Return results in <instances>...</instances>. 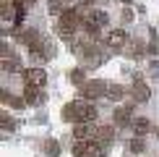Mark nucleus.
Returning a JSON list of instances; mask_svg holds the SVG:
<instances>
[{
  "instance_id": "1",
  "label": "nucleus",
  "mask_w": 159,
  "mask_h": 157,
  "mask_svg": "<svg viewBox=\"0 0 159 157\" xmlns=\"http://www.w3.org/2000/svg\"><path fill=\"white\" fill-rule=\"evenodd\" d=\"M73 157H104V149L99 147V141H76L73 144Z\"/></svg>"
},
{
  "instance_id": "2",
  "label": "nucleus",
  "mask_w": 159,
  "mask_h": 157,
  "mask_svg": "<svg viewBox=\"0 0 159 157\" xmlns=\"http://www.w3.org/2000/svg\"><path fill=\"white\" fill-rule=\"evenodd\" d=\"M107 87L110 84L102 81V78H91V81H86L81 87V94H84V100H97V97L107 94Z\"/></svg>"
},
{
  "instance_id": "3",
  "label": "nucleus",
  "mask_w": 159,
  "mask_h": 157,
  "mask_svg": "<svg viewBox=\"0 0 159 157\" xmlns=\"http://www.w3.org/2000/svg\"><path fill=\"white\" fill-rule=\"evenodd\" d=\"M84 26H86V31L97 34L102 26H107V13H104V11H89V13H84Z\"/></svg>"
},
{
  "instance_id": "4",
  "label": "nucleus",
  "mask_w": 159,
  "mask_h": 157,
  "mask_svg": "<svg viewBox=\"0 0 159 157\" xmlns=\"http://www.w3.org/2000/svg\"><path fill=\"white\" fill-rule=\"evenodd\" d=\"M81 24H84V16L76 8L60 11V21H57V26H65V29H70V31H78V26H81Z\"/></svg>"
},
{
  "instance_id": "5",
  "label": "nucleus",
  "mask_w": 159,
  "mask_h": 157,
  "mask_svg": "<svg viewBox=\"0 0 159 157\" xmlns=\"http://www.w3.org/2000/svg\"><path fill=\"white\" fill-rule=\"evenodd\" d=\"M104 45L112 47V50H123L125 45H128V31H123V29H110L107 37H104Z\"/></svg>"
},
{
  "instance_id": "6",
  "label": "nucleus",
  "mask_w": 159,
  "mask_h": 157,
  "mask_svg": "<svg viewBox=\"0 0 159 157\" xmlns=\"http://www.w3.org/2000/svg\"><path fill=\"white\" fill-rule=\"evenodd\" d=\"M63 118L70 123H84V102L76 100V102H68L63 107Z\"/></svg>"
},
{
  "instance_id": "7",
  "label": "nucleus",
  "mask_w": 159,
  "mask_h": 157,
  "mask_svg": "<svg viewBox=\"0 0 159 157\" xmlns=\"http://www.w3.org/2000/svg\"><path fill=\"white\" fill-rule=\"evenodd\" d=\"M97 134H99V128H94L91 123H76V126H73L76 141H91V139L97 141Z\"/></svg>"
},
{
  "instance_id": "8",
  "label": "nucleus",
  "mask_w": 159,
  "mask_h": 157,
  "mask_svg": "<svg viewBox=\"0 0 159 157\" xmlns=\"http://www.w3.org/2000/svg\"><path fill=\"white\" fill-rule=\"evenodd\" d=\"M24 81H26V87H44L47 74H44V68H26L24 71Z\"/></svg>"
},
{
  "instance_id": "9",
  "label": "nucleus",
  "mask_w": 159,
  "mask_h": 157,
  "mask_svg": "<svg viewBox=\"0 0 159 157\" xmlns=\"http://www.w3.org/2000/svg\"><path fill=\"white\" fill-rule=\"evenodd\" d=\"M130 94H133L136 102H146L149 97H151V89L141 81V78H136V81H133V92H130Z\"/></svg>"
},
{
  "instance_id": "10",
  "label": "nucleus",
  "mask_w": 159,
  "mask_h": 157,
  "mask_svg": "<svg viewBox=\"0 0 159 157\" xmlns=\"http://www.w3.org/2000/svg\"><path fill=\"white\" fill-rule=\"evenodd\" d=\"M112 115H115L117 126H128V123H130V107H128V105H125V107H115Z\"/></svg>"
},
{
  "instance_id": "11",
  "label": "nucleus",
  "mask_w": 159,
  "mask_h": 157,
  "mask_svg": "<svg viewBox=\"0 0 159 157\" xmlns=\"http://www.w3.org/2000/svg\"><path fill=\"white\" fill-rule=\"evenodd\" d=\"M0 16H3V21H11V18H16V11H18V5L16 3H11V0H3V5H0Z\"/></svg>"
},
{
  "instance_id": "12",
  "label": "nucleus",
  "mask_w": 159,
  "mask_h": 157,
  "mask_svg": "<svg viewBox=\"0 0 159 157\" xmlns=\"http://www.w3.org/2000/svg\"><path fill=\"white\" fill-rule=\"evenodd\" d=\"M24 100L29 102V105H37V102H42V87H26V92H24Z\"/></svg>"
},
{
  "instance_id": "13",
  "label": "nucleus",
  "mask_w": 159,
  "mask_h": 157,
  "mask_svg": "<svg viewBox=\"0 0 159 157\" xmlns=\"http://www.w3.org/2000/svg\"><path fill=\"white\" fill-rule=\"evenodd\" d=\"M3 102H5V105H13L16 110H21L24 105H26V100H24V97H13L11 92H3Z\"/></svg>"
},
{
  "instance_id": "14",
  "label": "nucleus",
  "mask_w": 159,
  "mask_h": 157,
  "mask_svg": "<svg viewBox=\"0 0 159 157\" xmlns=\"http://www.w3.org/2000/svg\"><path fill=\"white\" fill-rule=\"evenodd\" d=\"M123 94H125V89L120 87V84H110V87H107V97H110V100H123Z\"/></svg>"
},
{
  "instance_id": "15",
  "label": "nucleus",
  "mask_w": 159,
  "mask_h": 157,
  "mask_svg": "<svg viewBox=\"0 0 159 157\" xmlns=\"http://www.w3.org/2000/svg\"><path fill=\"white\" fill-rule=\"evenodd\" d=\"M128 149H130V152H133V155H141L143 149H146V141H143L141 136H136V139H130V144H128Z\"/></svg>"
},
{
  "instance_id": "16",
  "label": "nucleus",
  "mask_w": 159,
  "mask_h": 157,
  "mask_svg": "<svg viewBox=\"0 0 159 157\" xmlns=\"http://www.w3.org/2000/svg\"><path fill=\"white\" fill-rule=\"evenodd\" d=\"M133 131H136V136L146 134V131H149V121H146V118H136V121H133Z\"/></svg>"
},
{
  "instance_id": "17",
  "label": "nucleus",
  "mask_w": 159,
  "mask_h": 157,
  "mask_svg": "<svg viewBox=\"0 0 159 157\" xmlns=\"http://www.w3.org/2000/svg\"><path fill=\"white\" fill-rule=\"evenodd\" d=\"M44 152H47L50 157H57V155H60V144H57L55 139H47V141H44Z\"/></svg>"
},
{
  "instance_id": "18",
  "label": "nucleus",
  "mask_w": 159,
  "mask_h": 157,
  "mask_svg": "<svg viewBox=\"0 0 159 157\" xmlns=\"http://www.w3.org/2000/svg\"><path fill=\"white\" fill-rule=\"evenodd\" d=\"M97 139L99 141H112V126H102V128H99V134H97Z\"/></svg>"
},
{
  "instance_id": "19",
  "label": "nucleus",
  "mask_w": 159,
  "mask_h": 157,
  "mask_svg": "<svg viewBox=\"0 0 159 157\" xmlns=\"http://www.w3.org/2000/svg\"><path fill=\"white\" fill-rule=\"evenodd\" d=\"M13 128H16V121L8 113H3V131H13Z\"/></svg>"
},
{
  "instance_id": "20",
  "label": "nucleus",
  "mask_w": 159,
  "mask_h": 157,
  "mask_svg": "<svg viewBox=\"0 0 159 157\" xmlns=\"http://www.w3.org/2000/svg\"><path fill=\"white\" fill-rule=\"evenodd\" d=\"M70 78H73V84H81V87L86 84V78H84V71H73V76H70Z\"/></svg>"
}]
</instances>
